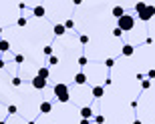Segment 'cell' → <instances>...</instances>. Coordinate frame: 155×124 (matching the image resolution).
<instances>
[{
	"label": "cell",
	"instance_id": "34",
	"mask_svg": "<svg viewBox=\"0 0 155 124\" xmlns=\"http://www.w3.org/2000/svg\"><path fill=\"white\" fill-rule=\"evenodd\" d=\"M0 124H6V122H4V120H0Z\"/></svg>",
	"mask_w": 155,
	"mask_h": 124
},
{
	"label": "cell",
	"instance_id": "13",
	"mask_svg": "<svg viewBox=\"0 0 155 124\" xmlns=\"http://www.w3.org/2000/svg\"><path fill=\"white\" fill-rule=\"evenodd\" d=\"M52 32H54V36H63L67 30H64L63 24H54V28H52Z\"/></svg>",
	"mask_w": 155,
	"mask_h": 124
},
{
	"label": "cell",
	"instance_id": "2",
	"mask_svg": "<svg viewBox=\"0 0 155 124\" xmlns=\"http://www.w3.org/2000/svg\"><path fill=\"white\" fill-rule=\"evenodd\" d=\"M117 22H119L117 28H119L121 32H129V30H133V26H135V18L129 16V14H125V16H121Z\"/></svg>",
	"mask_w": 155,
	"mask_h": 124
},
{
	"label": "cell",
	"instance_id": "17",
	"mask_svg": "<svg viewBox=\"0 0 155 124\" xmlns=\"http://www.w3.org/2000/svg\"><path fill=\"white\" fill-rule=\"evenodd\" d=\"M145 6H147V4H145V2H137V4H135V12H137V14H139V12L143 10Z\"/></svg>",
	"mask_w": 155,
	"mask_h": 124
},
{
	"label": "cell",
	"instance_id": "12",
	"mask_svg": "<svg viewBox=\"0 0 155 124\" xmlns=\"http://www.w3.org/2000/svg\"><path fill=\"white\" fill-rule=\"evenodd\" d=\"M75 82H77V84H87V74L85 72L75 74Z\"/></svg>",
	"mask_w": 155,
	"mask_h": 124
},
{
	"label": "cell",
	"instance_id": "33",
	"mask_svg": "<svg viewBox=\"0 0 155 124\" xmlns=\"http://www.w3.org/2000/svg\"><path fill=\"white\" fill-rule=\"evenodd\" d=\"M2 32H4V30H2V26H0V34H2Z\"/></svg>",
	"mask_w": 155,
	"mask_h": 124
},
{
	"label": "cell",
	"instance_id": "11",
	"mask_svg": "<svg viewBox=\"0 0 155 124\" xmlns=\"http://www.w3.org/2000/svg\"><path fill=\"white\" fill-rule=\"evenodd\" d=\"M93 96H95V98H101V96H103L105 94V88H103V86H93Z\"/></svg>",
	"mask_w": 155,
	"mask_h": 124
},
{
	"label": "cell",
	"instance_id": "1",
	"mask_svg": "<svg viewBox=\"0 0 155 124\" xmlns=\"http://www.w3.org/2000/svg\"><path fill=\"white\" fill-rule=\"evenodd\" d=\"M52 92H54V96H57V100L58 102H69L71 100V92H69V86L67 84H63V82H61V84H54V88H52Z\"/></svg>",
	"mask_w": 155,
	"mask_h": 124
},
{
	"label": "cell",
	"instance_id": "3",
	"mask_svg": "<svg viewBox=\"0 0 155 124\" xmlns=\"http://www.w3.org/2000/svg\"><path fill=\"white\" fill-rule=\"evenodd\" d=\"M137 16H139V20H143V22H149L151 18L155 16V6H153V4H147L143 10L137 14Z\"/></svg>",
	"mask_w": 155,
	"mask_h": 124
},
{
	"label": "cell",
	"instance_id": "22",
	"mask_svg": "<svg viewBox=\"0 0 155 124\" xmlns=\"http://www.w3.org/2000/svg\"><path fill=\"white\" fill-rule=\"evenodd\" d=\"M79 40H81V44H89V36H87V34H81Z\"/></svg>",
	"mask_w": 155,
	"mask_h": 124
},
{
	"label": "cell",
	"instance_id": "14",
	"mask_svg": "<svg viewBox=\"0 0 155 124\" xmlns=\"http://www.w3.org/2000/svg\"><path fill=\"white\" fill-rule=\"evenodd\" d=\"M10 50V42L8 40H0V52H8Z\"/></svg>",
	"mask_w": 155,
	"mask_h": 124
},
{
	"label": "cell",
	"instance_id": "29",
	"mask_svg": "<svg viewBox=\"0 0 155 124\" xmlns=\"http://www.w3.org/2000/svg\"><path fill=\"white\" fill-rule=\"evenodd\" d=\"M147 78H155V70H149V72H147Z\"/></svg>",
	"mask_w": 155,
	"mask_h": 124
},
{
	"label": "cell",
	"instance_id": "5",
	"mask_svg": "<svg viewBox=\"0 0 155 124\" xmlns=\"http://www.w3.org/2000/svg\"><path fill=\"white\" fill-rule=\"evenodd\" d=\"M32 14H35V18H45V14H46V8L45 6H35V8H32Z\"/></svg>",
	"mask_w": 155,
	"mask_h": 124
},
{
	"label": "cell",
	"instance_id": "31",
	"mask_svg": "<svg viewBox=\"0 0 155 124\" xmlns=\"http://www.w3.org/2000/svg\"><path fill=\"white\" fill-rule=\"evenodd\" d=\"M81 124H89V120H81Z\"/></svg>",
	"mask_w": 155,
	"mask_h": 124
},
{
	"label": "cell",
	"instance_id": "7",
	"mask_svg": "<svg viewBox=\"0 0 155 124\" xmlns=\"http://www.w3.org/2000/svg\"><path fill=\"white\" fill-rule=\"evenodd\" d=\"M81 116H83V120H89L93 116V108L91 106H83L81 108Z\"/></svg>",
	"mask_w": 155,
	"mask_h": 124
},
{
	"label": "cell",
	"instance_id": "25",
	"mask_svg": "<svg viewBox=\"0 0 155 124\" xmlns=\"http://www.w3.org/2000/svg\"><path fill=\"white\" fill-rule=\"evenodd\" d=\"M10 82H12V86H20V84H22V80L18 78V76H14V78H12Z\"/></svg>",
	"mask_w": 155,
	"mask_h": 124
},
{
	"label": "cell",
	"instance_id": "26",
	"mask_svg": "<svg viewBox=\"0 0 155 124\" xmlns=\"http://www.w3.org/2000/svg\"><path fill=\"white\" fill-rule=\"evenodd\" d=\"M95 122H97V124H103V122H105V116L97 114V116H95Z\"/></svg>",
	"mask_w": 155,
	"mask_h": 124
},
{
	"label": "cell",
	"instance_id": "28",
	"mask_svg": "<svg viewBox=\"0 0 155 124\" xmlns=\"http://www.w3.org/2000/svg\"><path fill=\"white\" fill-rule=\"evenodd\" d=\"M8 114H16V106H14V104L8 106Z\"/></svg>",
	"mask_w": 155,
	"mask_h": 124
},
{
	"label": "cell",
	"instance_id": "15",
	"mask_svg": "<svg viewBox=\"0 0 155 124\" xmlns=\"http://www.w3.org/2000/svg\"><path fill=\"white\" fill-rule=\"evenodd\" d=\"M42 54H45V56H52V46L46 44L45 48H42Z\"/></svg>",
	"mask_w": 155,
	"mask_h": 124
},
{
	"label": "cell",
	"instance_id": "23",
	"mask_svg": "<svg viewBox=\"0 0 155 124\" xmlns=\"http://www.w3.org/2000/svg\"><path fill=\"white\" fill-rule=\"evenodd\" d=\"M16 24L20 26V28H22V26H26V18H24V16H20V18L16 20Z\"/></svg>",
	"mask_w": 155,
	"mask_h": 124
},
{
	"label": "cell",
	"instance_id": "10",
	"mask_svg": "<svg viewBox=\"0 0 155 124\" xmlns=\"http://www.w3.org/2000/svg\"><path fill=\"white\" fill-rule=\"evenodd\" d=\"M133 52H135V46L125 44V46H123V50H121V54H123V56H133Z\"/></svg>",
	"mask_w": 155,
	"mask_h": 124
},
{
	"label": "cell",
	"instance_id": "16",
	"mask_svg": "<svg viewBox=\"0 0 155 124\" xmlns=\"http://www.w3.org/2000/svg\"><path fill=\"white\" fill-rule=\"evenodd\" d=\"M58 64V58L57 56H48V66H57Z\"/></svg>",
	"mask_w": 155,
	"mask_h": 124
},
{
	"label": "cell",
	"instance_id": "27",
	"mask_svg": "<svg viewBox=\"0 0 155 124\" xmlns=\"http://www.w3.org/2000/svg\"><path fill=\"white\" fill-rule=\"evenodd\" d=\"M113 36H115V38H121V36H123V32H121L119 28H113Z\"/></svg>",
	"mask_w": 155,
	"mask_h": 124
},
{
	"label": "cell",
	"instance_id": "9",
	"mask_svg": "<svg viewBox=\"0 0 155 124\" xmlns=\"http://www.w3.org/2000/svg\"><path fill=\"white\" fill-rule=\"evenodd\" d=\"M113 16H115L117 20H119L121 16H125V8H123V6H113Z\"/></svg>",
	"mask_w": 155,
	"mask_h": 124
},
{
	"label": "cell",
	"instance_id": "18",
	"mask_svg": "<svg viewBox=\"0 0 155 124\" xmlns=\"http://www.w3.org/2000/svg\"><path fill=\"white\" fill-rule=\"evenodd\" d=\"M105 66L113 68V66H115V58H107V60H105Z\"/></svg>",
	"mask_w": 155,
	"mask_h": 124
},
{
	"label": "cell",
	"instance_id": "20",
	"mask_svg": "<svg viewBox=\"0 0 155 124\" xmlns=\"http://www.w3.org/2000/svg\"><path fill=\"white\" fill-rule=\"evenodd\" d=\"M14 62H16V64H22L24 56H22V54H14Z\"/></svg>",
	"mask_w": 155,
	"mask_h": 124
},
{
	"label": "cell",
	"instance_id": "32",
	"mask_svg": "<svg viewBox=\"0 0 155 124\" xmlns=\"http://www.w3.org/2000/svg\"><path fill=\"white\" fill-rule=\"evenodd\" d=\"M133 124H141V120H135V122H133Z\"/></svg>",
	"mask_w": 155,
	"mask_h": 124
},
{
	"label": "cell",
	"instance_id": "21",
	"mask_svg": "<svg viewBox=\"0 0 155 124\" xmlns=\"http://www.w3.org/2000/svg\"><path fill=\"white\" fill-rule=\"evenodd\" d=\"M87 62H89L87 56H79V66H87Z\"/></svg>",
	"mask_w": 155,
	"mask_h": 124
},
{
	"label": "cell",
	"instance_id": "6",
	"mask_svg": "<svg viewBox=\"0 0 155 124\" xmlns=\"http://www.w3.org/2000/svg\"><path fill=\"white\" fill-rule=\"evenodd\" d=\"M38 78H42V80H48V76H51V70H48V66H42V68H38V74H36Z\"/></svg>",
	"mask_w": 155,
	"mask_h": 124
},
{
	"label": "cell",
	"instance_id": "8",
	"mask_svg": "<svg viewBox=\"0 0 155 124\" xmlns=\"http://www.w3.org/2000/svg\"><path fill=\"white\" fill-rule=\"evenodd\" d=\"M40 112H42V114H48V112H52V104H51L48 100L40 102Z\"/></svg>",
	"mask_w": 155,
	"mask_h": 124
},
{
	"label": "cell",
	"instance_id": "4",
	"mask_svg": "<svg viewBox=\"0 0 155 124\" xmlns=\"http://www.w3.org/2000/svg\"><path fill=\"white\" fill-rule=\"evenodd\" d=\"M46 84H48V80H42V78H38V76H35V78H32V88H36V90L46 88Z\"/></svg>",
	"mask_w": 155,
	"mask_h": 124
},
{
	"label": "cell",
	"instance_id": "24",
	"mask_svg": "<svg viewBox=\"0 0 155 124\" xmlns=\"http://www.w3.org/2000/svg\"><path fill=\"white\" fill-rule=\"evenodd\" d=\"M63 26H64V30H71L73 26H75V22H73V20H67V22H64Z\"/></svg>",
	"mask_w": 155,
	"mask_h": 124
},
{
	"label": "cell",
	"instance_id": "30",
	"mask_svg": "<svg viewBox=\"0 0 155 124\" xmlns=\"http://www.w3.org/2000/svg\"><path fill=\"white\" fill-rule=\"evenodd\" d=\"M4 66H6V62L2 60V58H0V70H2V68H4Z\"/></svg>",
	"mask_w": 155,
	"mask_h": 124
},
{
	"label": "cell",
	"instance_id": "19",
	"mask_svg": "<svg viewBox=\"0 0 155 124\" xmlns=\"http://www.w3.org/2000/svg\"><path fill=\"white\" fill-rule=\"evenodd\" d=\"M149 86H151V80H141V88H143V90H147V88H149Z\"/></svg>",
	"mask_w": 155,
	"mask_h": 124
}]
</instances>
